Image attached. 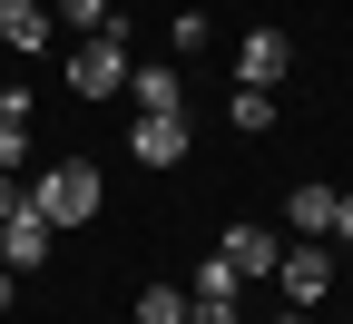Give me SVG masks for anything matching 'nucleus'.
Returning a JSON list of instances; mask_svg holds the SVG:
<instances>
[{
	"label": "nucleus",
	"instance_id": "obj_1",
	"mask_svg": "<svg viewBox=\"0 0 353 324\" xmlns=\"http://www.w3.org/2000/svg\"><path fill=\"white\" fill-rule=\"evenodd\" d=\"M99 197H108V187H99V167H88V158H50V167L30 177V207L50 216V226H88Z\"/></svg>",
	"mask_w": 353,
	"mask_h": 324
},
{
	"label": "nucleus",
	"instance_id": "obj_2",
	"mask_svg": "<svg viewBox=\"0 0 353 324\" xmlns=\"http://www.w3.org/2000/svg\"><path fill=\"white\" fill-rule=\"evenodd\" d=\"M59 79L79 88V99H118L128 88V20H108L99 39H79V50L59 59Z\"/></svg>",
	"mask_w": 353,
	"mask_h": 324
},
{
	"label": "nucleus",
	"instance_id": "obj_3",
	"mask_svg": "<svg viewBox=\"0 0 353 324\" xmlns=\"http://www.w3.org/2000/svg\"><path fill=\"white\" fill-rule=\"evenodd\" d=\"M334 265H343L334 246H314V236H294V246L275 256V285H285V305H324V295H334Z\"/></svg>",
	"mask_w": 353,
	"mask_h": 324
},
{
	"label": "nucleus",
	"instance_id": "obj_4",
	"mask_svg": "<svg viewBox=\"0 0 353 324\" xmlns=\"http://www.w3.org/2000/svg\"><path fill=\"white\" fill-rule=\"evenodd\" d=\"M50 246H59V226L39 216V207L0 216V265H10V275H39V265H50Z\"/></svg>",
	"mask_w": 353,
	"mask_h": 324
},
{
	"label": "nucleus",
	"instance_id": "obj_5",
	"mask_svg": "<svg viewBox=\"0 0 353 324\" xmlns=\"http://www.w3.org/2000/svg\"><path fill=\"white\" fill-rule=\"evenodd\" d=\"M187 148H196L187 108H176V118H148V108H138V128H128V158H138V167H176Z\"/></svg>",
	"mask_w": 353,
	"mask_h": 324
},
{
	"label": "nucleus",
	"instance_id": "obj_6",
	"mask_svg": "<svg viewBox=\"0 0 353 324\" xmlns=\"http://www.w3.org/2000/svg\"><path fill=\"white\" fill-rule=\"evenodd\" d=\"M275 236H265V226H226V236H216V265L236 275V285H265V275H275Z\"/></svg>",
	"mask_w": 353,
	"mask_h": 324
},
{
	"label": "nucleus",
	"instance_id": "obj_7",
	"mask_svg": "<svg viewBox=\"0 0 353 324\" xmlns=\"http://www.w3.org/2000/svg\"><path fill=\"white\" fill-rule=\"evenodd\" d=\"M285 69H294V39H285V30H245V50H236V79H245V88H275Z\"/></svg>",
	"mask_w": 353,
	"mask_h": 324
},
{
	"label": "nucleus",
	"instance_id": "obj_8",
	"mask_svg": "<svg viewBox=\"0 0 353 324\" xmlns=\"http://www.w3.org/2000/svg\"><path fill=\"white\" fill-rule=\"evenodd\" d=\"M50 0H0V50H20V59H39V50H50Z\"/></svg>",
	"mask_w": 353,
	"mask_h": 324
},
{
	"label": "nucleus",
	"instance_id": "obj_9",
	"mask_svg": "<svg viewBox=\"0 0 353 324\" xmlns=\"http://www.w3.org/2000/svg\"><path fill=\"white\" fill-rule=\"evenodd\" d=\"M285 226H294V236H324V226H334V187H324V177H304V187L285 197Z\"/></svg>",
	"mask_w": 353,
	"mask_h": 324
},
{
	"label": "nucleus",
	"instance_id": "obj_10",
	"mask_svg": "<svg viewBox=\"0 0 353 324\" xmlns=\"http://www.w3.org/2000/svg\"><path fill=\"white\" fill-rule=\"evenodd\" d=\"M128 88H138L148 118H176V108H187V79H176V69H128Z\"/></svg>",
	"mask_w": 353,
	"mask_h": 324
},
{
	"label": "nucleus",
	"instance_id": "obj_11",
	"mask_svg": "<svg viewBox=\"0 0 353 324\" xmlns=\"http://www.w3.org/2000/svg\"><path fill=\"white\" fill-rule=\"evenodd\" d=\"M226 128H236V137H265V128H275V88H236Z\"/></svg>",
	"mask_w": 353,
	"mask_h": 324
},
{
	"label": "nucleus",
	"instance_id": "obj_12",
	"mask_svg": "<svg viewBox=\"0 0 353 324\" xmlns=\"http://www.w3.org/2000/svg\"><path fill=\"white\" fill-rule=\"evenodd\" d=\"M50 20H59V30H79V39H99V30L118 20V0H59Z\"/></svg>",
	"mask_w": 353,
	"mask_h": 324
},
{
	"label": "nucleus",
	"instance_id": "obj_13",
	"mask_svg": "<svg viewBox=\"0 0 353 324\" xmlns=\"http://www.w3.org/2000/svg\"><path fill=\"white\" fill-rule=\"evenodd\" d=\"M138 324H187V285H148L138 295Z\"/></svg>",
	"mask_w": 353,
	"mask_h": 324
},
{
	"label": "nucleus",
	"instance_id": "obj_14",
	"mask_svg": "<svg viewBox=\"0 0 353 324\" xmlns=\"http://www.w3.org/2000/svg\"><path fill=\"white\" fill-rule=\"evenodd\" d=\"M30 167V118H0V177Z\"/></svg>",
	"mask_w": 353,
	"mask_h": 324
},
{
	"label": "nucleus",
	"instance_id": "obj_15",
	"mask_svg": "<svg viewBox=\"0 0 353 324\" xmlns=\"http://www.w3.org/2000/svg\"><path fill=\"white\" fill-rule=\"evenodd\" d=\"M324 236H334V246L353 256V187H334V226H324Z\"/></svg>",
	"mask_w": 353,
	"mask_h": 324
},
{
	"label": "nucleus",
	"instance_id": "obj_16",
	"mask_svg": "<svg viewBox=\"0 0 353 324\" xmlns=\"http://www.w3.org/2000/svg\"><path fill=\"white\" fill-rule=\"evenodd\" d=\"M30 207V177H0V216H20Z\"/></svg>",
	"mask_w": 353,
	"mask_h": 324
},
{
	"label": "nucleus",
	"instance_id": "obj_17",
	"mask_svg": "<svg viewBox=\"0 0 353 324\" xmlns=\"http://www.w3.org/2000/svg\"><path fill=\"white\" fill-rule=\"evenodd\" d=\"M10 305H20V275H10V265H0V314H10Z\"/></svg>",
	"mask_w": 353,
	"mask_h": 324
},
{
	"label": "nucleus",
	"instance_id": "obj_18",
	"mask_svg": "<svg viewBox=\"0 0 353 324\" xmlns=\"http://www.w3.org/2000/svg\"><path fill=\"white\" fill-rule=\"evenodd\" d=\"M275 324H314V305H285V314H275Z\"/></svg>",
	"mask_w": 353,
	"mask_h": 324
}]
</instances>
